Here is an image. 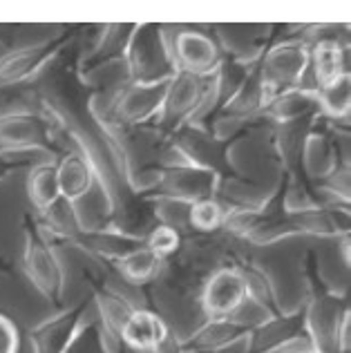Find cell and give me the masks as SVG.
Segmentation results:
<instances>
[{"instance_id": "8992f818", "label": "cell", "mask_w": 351, "mask_h": 353, "mask_svg": "<svg viewBox=\"0 0 351 353\" xmlns=\"http://www.w3.org/2000/svg\"><path fill=\"white\" fill-rule=\"evenodd\" d=\"M219 181V172L186 161L152 170V176L148 179L141 192L148 194V199H174L183 203H195L201 199L217 197Z\"/></svg>"}, {"instance_id": "5bb4252c", "label": "cell", "mask_w": 351, "mask_h": 353, "mask_svg": "<svg viewBox=\"0 0 351 353\" xmlns=\"http://www.w3.org/2000/svg\"><path fill=\"white\" fill-rule=\"evenodd\" d=\"M88 300L74 304L70 309H61L57 315L43 320L30 329V342L34 353H66L74 338L79 336L81 327L86 324Z\"/></svg>"}, {"instance_id": "603a6c76", "label": "cell", "mask_w": 351, "mask_h": 353, "mask_svg": "<svg viewBox=\"0 0 351 353\" xmlns=\"http://www.w3.org/2000/svg\"><path fill=\"white\" fill-rule=\"evenodd\" d=\"M264 34H269V30L255 25H224L217 32V43L224 57L228 54L233 63L255 65L266 50V43L262 41Z\"/></svg>"}, {"instance_id": "4316f807", "label": "cell", "mask_w": 351, "mask_h": 353, "mask_svg": "<svg viewBox=\"0 0 351 353\" xmlns=\"http://www.w3.org/2000/svg\"><path fill=\"white\" fill-rule=\"evenodd\" d=\"M316 99H318L320 117H325L329 121H340V123H349L351 74H345V77H340L338 81L316 90Z\"/></svg>"}, {"instance_id": "ba28073f", "label": "cell", "mask_w": 351, "mask_h": 353, "mask_svg": "<svg viewBox=\"0 0 351 353\" xmlns=\"http://www.w3.org/2000/svg\"><path fill=\"white\" fill-rule=\"evenodd\" d=\"M168 48L174 70L197 79H212L226 61L215 36L195 27L168 32Z\"/></svg>"}, {"instance_id": "4dcf8cb0", "label": "cell", "mask_w": 351, "mask_h": 353, "mask_svg": "<svg viewBox=\"0 0 351 353\" xmlns=\"http://www.w3.org/2000/svg\"><path fill=\"white\" fill-rule=\"evenodd\" d=\"M181 239H183V235L179 230L163 226V224H157L150 233L143 237V246L163 262V259L172 257L181 248Z\"/></svg>"}, {"instance_id": "52a82bcc", "label": "cell", "mask_w": 351, "mask_h": 353, "mask_svg": "<svg viewBox=\"0 0 351 353\" xmlns=\"http://www.w3.org/2000/svg\"><path fill=\"white\" fill-rule=\"evenodd\" d=\"M262 83L269 97H278L282 92L307 88L309 81V41L284 39L273 45H266L260 61H257Z\"/></svg>"}, {"instance_id": "1f68e13d", "label": "cell", "mask_w": 351, "mask_h": 353, "mask_svg": "<svg viewBox=\"0 0 351 353\" xmlns=\"http://www.w3.org/2000/svg\"><path fill=\"white\" fill-rule=\"evenodd\" d=\"M66 353H112V347H110V338L101 329V324L86 320Z\"/></svg>"}, {"instance_id": "8d00e7d4", "label": "cell", "mask_w": 351, "mask_h": 353, "mask_svg": "<svg viewBox=\"0 0 351 353\" xmlns=\"http://www.w3.org/2000/svg\"><path fill=\"white\" fill-rule=\"evenodd\" d=\"M7 271H9V264L5 262L3 257H0V273H7Z\"/></svg>"}, {"instance_id": "7a4b0ae2", "label": "cell", "mask_w": 351, "mask_h": 353, "mask_svg": "<svg viewBox=\"0 0 351 353\" xmlns=\"http://www.w3.org/2000/svg\"><path fill=\"white\" fill-rule=\"evenodd\" d=\"M210 110L217 112V94L212 79H197L177 72L170 79L161 112L154 121V130L166 137H174L188 125H199Z\"/></svg>"}, {"instance_id": "cb8c5ba5", "label": "cell", "mask_w": 351, "mask_h": 353, "mask_svg": "<svg viewBox=\"0 0 351 353\" xmlns=\"http://www.w3.org/2000/svg\"><path fill=\"white\" fill-rule=\"evenodd\" d=\"M264 117L271 119L275 125H295L302 121H311L313 117H320L316 92L309 88L282 92L269 101Z\"/></svg>"}, {"instance_id": "9c48e42d", "label": "cell", "mask_w": 351, "mask_h": 353, "mask_svg": "<svg viewBox=\"0 0 351 353\" xmlns=\"http://www.w3.org/2000/svg\"><path fill=\"white\" fill-rule=\"evenodd\" d=\"M57 176L61 199L68 201L74 210L81 208V203L92 199L97 192L117 210L114 192L108 188L106 179L101 176L97 161L83 148L79 152H66L61 157V161L57 163Z\"/></svg>"}, {"instance_id": "484cf974", "label": "cell", "mask_w": 351, "mask_h": 353, "mask_svg": "<svg viewBox=\"0 0 351 353\" xmlns=\"http://www.w3.org/2000/svg\"><path fill=\"white\" fill-rule=\"evenodd\" d=\"M27 197L39 215H45L61 199L57 163H39L27 172Z\"/></svg>"}, {"instance_id": "3957f363", "label": "cell", "mask_w": 351, "mask_h": 353, "mask_svg": "<svg viewBox=\"0 0 351 353\" xmlns=\"http://www.w3.org/2000/svg\"><path fill=\"white\" fill-rule=\"evenodd\" d=\"M168 85L170 81H161V83L128 81L114 90V94L108 99L103 110H97V119L108 128V132L154 125L157 117L161 112Z\"/></svg>"}, {"instance_id": "30bf717a", "label": "cell", "mask_w": 351, "mask_h": 353, "mask_svg": "<svg viewBox=\"0 0 351 353\" xmlns=\"http://www.w3.org/2000/svg\"><path fill=\"white\" fill-rule=\"evenodd\" d=\"M32 150L57 152L54 119L30 110L0 114V154H21Z\"/></svg>"}, {"instance_id": "7c38bea8", "label": "cell", "mask_w": 351, "mask_h": 353, "mask_svg": "<svg viewBox=\"0 0 351 353\" xmlns=\"http://www.w3.org/2000/svg\"><path fill=\"white\" fill-rule=\"evenodd\" d=\"M70 41V32L52 36L48 41L23 45V48L9 50L0 57V88L21 85V83L34 79L41 70L48 68L59 57V52Z\"/></svg>"}, {"instance_id": "e0dca14e", "label": "cell", "mask_w": 351, "mask_h": 353, "mask_svg": "<svg viewBox=\"0 0 351 353\" xmlns=\"http://www.w3.org/2000/svg\"><path fill=\"white\" fill-rule=\"evenodd\" d=\"M132 30L134 23H114L101 27L97 41L92 43V48L79 61V77L86 79L94 72L123 65Z\"/></svg>"}, {"instance_id": "f546056e", "label": "cell", "mask_w": 351, "mask_h": 353, "mask_svg": "<svg viewBox=\"0 0 351 353\" xmlns=\"http://www.w3.org/2000/svg\"><path fill=\"white\" fill-rule=\"evenodd\" d=\"M230 208L219 197L201 199L190 203L188 208V228L197 235H212L224 228Z\"/></svg>"}, {"instance_id": "ffe728a7", "label": "cell", "mask_w": 351, "mask_h": 353, "mask_svg": "<svg viewBox=\"0 0 351 353\" xmlns=\"http://www.w3.org/2000/svg\"><path fill=\"white\" fill-rule=\"evenodd\" d=\"M248 333L251 329L235 318H210L204 320V324L192 331L186 340L179 342V353H217L235 345Z\"/></svg>"}, {"instance_id": "7402d4cb", "label": "cell", "mask_w": 351, "mask_h": 353, "mask_svg": "<svg viewBox=\"0 0 351 353\" xmlns=\"http://www.w3.org/2000/svg\"><path fill=\"white\" fill-rule=\"evenodd\" d=\"M345 74H349V68L343 43L329 36L309 43V79L313 81V92L338 81Z\"/></svg>"}, {"instance_id": "83f0119b", "label": "cell", "mask_w": 351, "mask_h": 353, "mask_svg": "<svg viewBox=\"0 0 351 353\" xmlns=\"http://www.w3.org/2000/svg\"><path fill=\"white\" fill-rule=\"evenodd\" d=\"M161 264H163L161 259L152 255L146 246L134 248L132 253H128L119 262H114L117 271L132 286H146L152 280H157V275L161 271Z\"/></svg>"}, {"instance_id": "e575fe53", "label": "cell", "mask_w": 351, "mask_h": 353, "mask_svg": "<svg viewBox=\"0 0 351 353\" xmlns=\"http://www.w3.org/2000/svg\"><path fill=\"white\" fill-rule=\"evenodd\" d=\"M273 353H320V351L313 349V345L309 342L307 336H302V338H298L295 342H291V345H286V347L273 351Z\"/></svg>"}, {"instance_id": "2e32d148", "label": "cell", "mask_w": 351, "mask_h": 353, "mask_svg": "<svg viewBox=\"0 0 351 353\" xmlns=\"http://www.w3.org/2000/svg\"><path fill=\"white\" fill-rule=\"evenodd\" d=\"M300 163L311 183H322L329 179L343 163H349V157L343 154L336 139L325 130L309 128L300 143Z\"/></svg>"}, {"instance_id": "44dd1931", "label": "cell", "mask_w": 351, "mask_h": 353, "mask_svg": "<svg viewBox=\"0 0 351 353\" xmlns=\"http://www.w3.org/2000/svg\"><path fill=\"white\" fill-rule=\"evenodd\" d=\"M307 336L304 333V313H278L262 322L248 333V342H251V353H273L286 345H291L298 338Z\"/></svg>"}, {"instance_id": "d590c367", "label": "cell", "mask_w": 351, "mask_h": 353, "mask_svg": "<svg viewBox=\"0 0 351 353\" xmlns=\"http://www.w3.org/2000/svg\"><path fill=\"white\" fill-rule=\"evenodd\" d=\"M21 165H23L21 161L12 159L9 154H0V181H5L7 176H12Z\"/></svg>"}, {"instance_id": "4fadbf2b", "label": "cell", "mask_w": 351, "mask_h": 353, "mask_svg": "<svg viewBox=\"0 0 351 353\" xmlns=\"http://www.w3.org/2000/svg\"><path fill=\"white\" fill-rule=\"evenodd\" d=\"M349 311V302L345 295L322 293L313 295L304 313V333H307L313 349L320 353H336V333L340 320Z\"/></svg>"}, {"instance_id": "836d02e7", "label": "cell", "mask_w": 351, "mask_h": 353, "mask_svg": "<svg viewBox=\"0 0 351 353\" xmlns=\"http://www.w3.org/2000/svg\"><path fill=\"white\" fill-rule=\"evenodd\" d=\"M0 353H21V331L5 313H0Z\"/></svg>"}, {"instance_id": "d4e9b609", "label": "cell", "mask_w": 351, "mask_h": 353, "mask_svg": "<svg viewBox=\"0 0 351 353\" xmlns=\"http://www.w3.org/2000/svg\"><path fill=\"white\" fill-rule=\"evenodd\" d=\"M94 304H97V313H99V324L101 329L106 331V336L110 338V342H119V336H121L123 327L130 320V315L134 313L137 306L123 297L121 293H117L112 289H97L94 291Z\"/></svg>"}, {"instance_id": "f1b7e54d", "label": "cell", "mask_w": 351, "mask_h": 353, "mask_svg": "<svg viewBox=\"0 0 351 353\" xmlns=\"http://www.w3.org/2000/svg\"><path fill=\"white\" fill-rule=\"evenodd\" d=\"M239 271L244 275V284H246V300L251 302L257 309H262L269 315H278L280 313V304L278 297H275V286L273 280L266 275L260 266H248L242 264Z\"/></svg>"}, {"instance_id": "ac0fdd59", "label": "cell", "mask_w": 351, "mask_h": 353, "mask_svg": "<svg viewBox=\"0 0 351 353\" xmlns=\"http://www.w3.org/2000/svg\"><path fill=\"white\" fill-rule=\"evenodd\" d=\"M68 244H74L83 248L86 253L92 257L106 259V262H119L123 255L132 253L134 248L143 246V237L132 235L128 230L119 228V226H110V228H97V230H74L68 237Z\"/></svg>"}, {"instance_id": "9a60e30c", "label": "cell", "mask_w": 351, "mask_h": 353, "mask_svg": "<svg viewBox=\"0 0 351 353\" xmlns=\"http://www.w3.org/2000/svg\"><path fill=\"white\" fill-rule=\"evenodd\" d=\"M269 92H266L260 72H257V63L246 70L242 83L233 90L224 105L217 110L215 125L221 123H244L255 117H264V110L269 105Z\"/></svg>"}, {"instance_id": "6da1fadb", "label": "cell", "mask_w": 351, "mask_h": 353, "mask_svg": "<svg viewBox=\"0 0 351 353\" xmlns=\"http://www.w3.org/2000/svg\"><path fill=\"white\" fill-rule=\"evenodd\" d=\"M278 201V194L271 199L269 206H264L253 221V226L246 230L244 237L253 246L278 244L282 239L295 235H316V237H345L349 233V208L347 206H320L309 212H284L273 208Z\"/></svg>"}, {"instance_id": "d6a6232c", "label": "cell", "mask_w": 351, "mask_h": 353, "mask_svg": "<svg viewBox=\"0 0 351 353\" xmlns=\"http://www.w3.org/2000/svg\"><path fill=\"white\" fill-rule=\"evenodd\" d=\"M154 201V217L159 224L163 226H170L179 233H190L188 228V208L190 203H183V201H174V199H152Z\"/></svg>"}, {"instance_id": "d6986e66", "label": "cell", "mask_w": 351, "mask_h": 353, "mask_svg": "<svg viewBox=\"0 0 351 353\" xmlns=\"http://www.w3.org/2000/svg\"><path fill=\"white\" fill-rule=\"evenodd\" d=\"M119 342L134 353H161L172 342L170 327L150 309H134Z\"/></svg>"}, {"instance_id": "277c9868", "label": "cell", "mask_w": 351, "mask_h": 353, "mask_svg": "<svg viewBox=\"0 0 351 353\" xmlns=\"http://www.w3.org/2000/svg\"><path fill=\"white\" fill-rule=\"evenodd\" d=\"M23 271L45 300L61 306L66 271L50 235H45L39 219L32 215H25L23 219Z\"/></svg>"}, {"instance_id": "8fae6325", "label": "cell", "mask_w": 351, "mask_h": 353, "mask_svg": "<svg viewBox=\"0 0 351 353\" xmlns=\"http://www.w3.org/2000/svg\"><path fill=\"white\" fill-rule=\"evenodd\" d=\"M246 304V284L239 264H226L212 271L199 291V309L204 318H235Z\"/></svg>"}, {"instance_id": "5b68a950", "label": "cell", "mask_w": 351, "mask_h": 353, "mask_svg": "<svg viewBox=\"0 0 351 353\" xmlns=\"http://www.w3.org/2000/svg\"><path fill=\"white\" fill-rule=\"evenodd\" d=\"M123 65L132 83L170 81L177 70L170 59L168 30L157 23H134Z\"/></svg>"}]
</instances>
